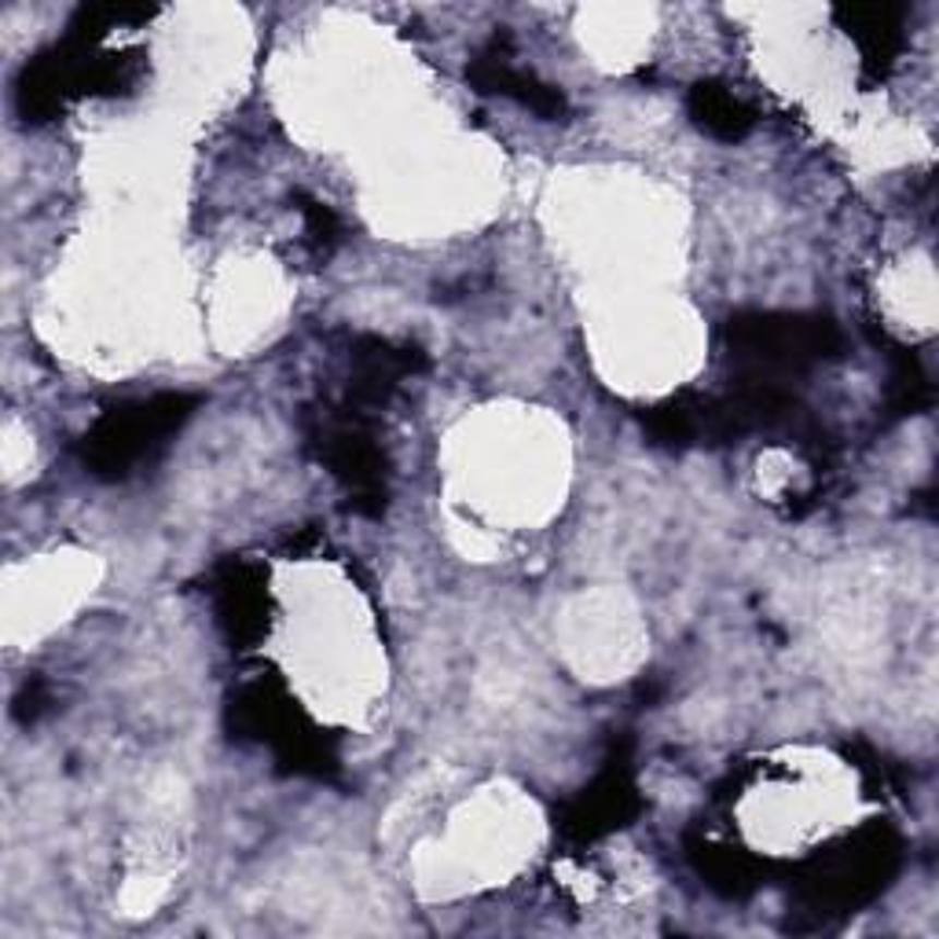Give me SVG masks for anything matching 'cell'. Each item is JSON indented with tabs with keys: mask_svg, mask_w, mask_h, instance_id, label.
<instances>
[{
	"mask_svg": "<svg viewBox=\"0 0 939 939\" xmlns=\"http://www.w3.org/2000/svg\"><path fill=\"white\" fill-rule=\"evenodd\" d=\"M698 110L712 129H723V133H738L745 121L738 99L731 93H720V88H705V93H698Z\"/></svg>",
	"mask_w": 939,
	"mask_h": 939,
	"instance_id": "cell-1",
	"label": "cell"
}]
</instances>
